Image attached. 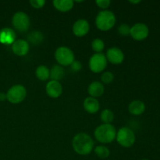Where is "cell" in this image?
I'll return each instance as SVG.
<instances>
[{"mask_svg":"<svg viewBox=\"0 0 160 160\" xmlns=\"http://www.w3.org/2000/svg\"><path fill=\"white\" fill-rule=\"evenodd\" d=\"M30 45L28 41L23 39L16 40L12 45V50L15 55L18 56H24L28 53Z\"/></svg>","mask_w":160,"mask_h":160,"instance_id":"obj_11","label":"cell"},{"mask_svg":"<svg viewBox=\"0 0 160 160\" xmlns=\"http://www.w3.org/2000/svg\"><path fill=\"white\" fill-rule=\"evenodd\" d=\"M142 160H148V159H142Z\"/></svg>","mask_w":160,"mask_h":160,"instance_id":"obj_32","label":"cell"},{"mask_svg":"<svg viewBox=\"0 0 160 160\" xmlns=\"http://www.w3.org/2000/svg\"><path fill=\"white\" fill-rule=\"evenodd\" d=\"M83 106H84V110L91 114L96 113L100 108L99 102L96 98H92V97L86 98L83 103Z\"/></svg>","mask_w":160,"mask_h":160,"instance_id":"obj_15","label":"cell"},{"mask_svg":"<svg viewBox=\"0 0 160 160\" xmlns=\"http://www.w3.org/2000/svg\"><path fill=\"white\" fill-rule=\"evenodd\" d=\"M128 110L132 115H142L145 110V105L141 100H134L128 106Z\"/></svg>","mask_w":160,"mask_h":160,"instance_id":"obj_17","label":"cell"},{"mask_svg":"<svg viewBox=\"0 0 160 160\" xmlns=\"http://www.w3.org/2000/svg\"><path fill=\"white\" fill-rule=\"evenodd\" d=\"M16 41V33L9 28H4L0 30V43L3 45H12Z\"/></svg>","mask_w":160,"mask_h":160,"instance_id":"obj_14","label":"cell"},{"mask_svg":"<svg viewBox=\"0 0 160 160\" xmlns=\"http://www.w3.org/2000/svg\"><path fill=\"white\" fill-rule=\"evenodd\" d=\"M116 23V16L112 12L103 10L98 12L95 19V24L99 30L106 31L114 27Z\"/></svg>","mask_w":160,"mask_h":160,"instance_id":"obj_3","label":"cell"},{"mask_svg":"<svg viewBox=\"0 0 160 160\" xmlns=\"http://www.w3.org/2000/svg\"><path fill=\"white\" fill-rule=\"evenodd\" d=\"M95 3H96L97 6L99 8L106 9H107L109 6V5L111 4V1H109V0H97V1L95 2Z\"/></svg>","mask_w":160,"mask_h":160,"instance_id":"obj_28","label":"cell"},{"mask_svg":"<svg viewBox=\"0 0 160 160\" xmlns=\"http://www.w3.org/2000/svg\"><path fill=\"white\" fill-rule=\"evenodd\" d=\"M29 3L34 9H41L45 6V0H31Z\"/></svg>","mask_w":160,"mask_h":160,"instance_id":"obj_27","label":"cell"},{"mask_svg":"<svg viewBox=\"0 0 160 160\" xmlns=\"http://www.w3.org/2000/svg\"><path fill=\"white\" fill-rule=\"evenodd\" d=\"M6 99H7V98H6V93H4V92H0V101L3 102Z\"/></svg>","mask_w":160,"mask_h":160,"instance_id":"obj_30","label":"cell"},{"mask_svg":"<svg viewBox=\"0 0 160 160\" xmlns=\"http://www.w3.org/2000/svg\"><path fill=\"white\" fill-rule=\"evenodd\" d=\"M114 79V75L113 73H111L109 71H106L104 72V73L102 74L101 76V80L104 84H109L110 83H112Z\"/></svg>","mask_w":160,"mask_h":160,"instance_id":"obj_25","label":"cell"},{"mask_svg":"<svg viewBox=\"0 0 160 160\" xmlns=\"http://www.w3.org/2000/svg\"><path fill=\"white\" fill-rule=\"evenodd\" d=\"M95 153L100 159H106L110 155V151L105 145H98L95 148Z\"/></svg>","mask_w":160,"mask_h":160,"instance_id":"obj_22","label":"cell"},{"mask_svg":"<svg viewBox=\"0 0 160 160\" xmlns=\"http://www.w3.org/2000/svg\"><path fill=\"white\" fill-rule=\"evenodd\" d=\"M54 7L60 12H68L73 7V1L72 0H54L52 2Z\"/></svg>","mask_w":160,"mask_h":160,"instance_id":"obj_18","label":"cell"},{"mask_svg":"<svg viewBox=\"0 0 160 160\" xmlns=\"http://www.w3.org/2000/svg\"><path fill=\"white\" fill-rule=\"evenodd\" d=\"M114 119V114L112 111L110 109H106L102 112L101 113V120L106 124H111Z\"/></svg>","mask_w":160,"mask_h":160,"instance_id":"obj_23","label":"cell"},{"mask_svg":"<svg viewBox=\"0 0 160 160\" xmlns=\"http://www.w3.org/2000/svg\"><path fill=\"white\" fill-rule=\"evenodd\" d=\"M12 23L16 30L20 32H25L30 28V18L24 12H17L12 18Z\"/></svg>","mask_w":160,"mask_h":160,"instance_id":"obj_7","label":"cell"},{"mask_svg":"<svg viewBox=\"0 0 160 160\" xmlns=\"http://www.w3.org/2000/svg\"><path fill=\"white\" fill-rule=\"evenodd\" d=\"M44 35L41 31H34L30 33L28 36V42L33 45H39L43 41Z\"/></svg>","mask_w":160,"mask_h":160,"instance_id":"obj_21","label":"cell"},{"mask_svg":"<svg viewBox=\"0 0 160 160\" xmlns=\"http://www.w3.org/2000/svg\"><path fill=\"white\" fill-rule=\"evenodd\" d=\"M92 48L96 53H101L105 48V43L102 39L95 38L92 42Z\"/></svg>","mask_w":160,"mask_h":160,"instance_id":"obj_24","label":"cell"},{"mask_svg":"<svg viewBox=\"0 0 160 160\" xmlns=\"http://www.w3.org/2000/svg\"><path fill=\"white\" fill-rule=\"evenodd\" d=\"M149 34V29L146 24L142 23H138L131 28L130 35L136 41L145 40Z\"/></svg>","mask_w":160,"mask_h":160,"instance_id":"obj_9","label":"cell"},{"mask_svg":"<svg viewBox=\"0 0 160 160\" xmlns=\"http://www.w3.org/2000/svg\"><path fill=\"white\" fill-rule=\"evenodd\" d=\"M118 32L120 35L122 36H127L130 35V32H131V27L127 23H122L119 26L118 28Z\"/></svg>","mask_w":160,"mask_h":160,"instance_id":"obj_26","label":"cell"},{"mask_svg":"<svg viewBox=\"0 0 160 160\" xmlns=\"http://www.w3.org/2000/svg\"><path fill=\"white\" fill-rule=\"evenodd\" d=\"M56 61L62 66H70L74 59V53L68 47H59L55 52Z\"/></svg>","mask_w":160,"mask_h":160,"instance_id":"obj_5","label":"cell"},{"mask_svg":"<svg viewBox=\"0 0 160 160\" xmlns=\"http://www.w3.org/2000/svg\"><path fill=\"white\" fill-rule=\"evenodd\" d=\"M27 95L26 88L23 85L16 84L12 86L6 93V98L9 102L12 104H18L24 100Z\"/></svg>","mask_w":160,"mask_h":160,"instance_id":"obj_6","label":"cell"},{"mask_svg":"<svg viewBox=\"0 0 160 160\" xmlns=\"http://www.w3.org/2000/svg\"><path fill=\"white\" fill-rule=\"evenodd\" d=\"M107 66V59L102 53H95L90 58L89 67L93 73H98L103 71Z\"/></svg>","mask_w":160,"mask_h":160,"instance_id":"obj_8","label":"cell"},{"mask_svg":"<svg viewBox=\"0 0 160 160\" xmlns=\"http://www.w3.org/2000/svg\"><path fill=\"white\" fill-rule=\"evenodd\" d=\"M64 75H65V70L61 66L55 65L50 70V78L52 81H60L63 78Z\"/></svg>","mask_w":160,"mask_h":160,"instance_id":"obj_19","label":"cell"},{"mask_svg":"<svg viewBox=\"0 0 160 160\" xmlns=\"http://www.w3.org/2000/svg\"><path fill=\"white\" fill-rule=\"evenodd\" d=\"M116 138H117V142L124 148H130L132 146L136 140L134 131L127 127L122 128L119 130L118 132L117 133Z\"/></svg>","mask_w":160,"mask_h":160,"instance_id":"obj_4","label":"cell"},{"mask_svg":"<svg viewBox=\"0 0 160 160\" xmlns=\"http://www.w3.org/2000/svg\"><path fill=\"white\" fill-rule=\"evenodd\" d=\"M35 75L40 81H47L50 78V70L46 66L41 65L36 69Z\"/></svg>","mask_w":160,"mask_h":160,"instance_id":"obj_20","label":"cell"},{"mask_svg":"<svg viewBox=\"0 0 160 160\" xmlns=\"http://www.w3.org/2000/svg\"><path fill=\"white\" fill-rule=\"evenodd\" d=\"M73 148L78 154L87 156L92 152L94 147V142L91 136L86 133H79L74 136L72 142Z\"/></svg>","mask_w":160,"mask_h":160,"instance_id":"obj_1","label":"cell"},{"mask_svg":"<svg viewBox=\"0 0 160 160\" xmlns=\"http://www.w3.org/2000/svg\"><path fill=\"white\" fill-rule=\"evenodd\" d=\"M129 2H131V3H134V4H137V3H139V2H141V1H129Z\"/></svg>","mask_w":160,"mask_h":160,"instance_id":"obj_31","label":"cell"},{"mask_svg":"<svg viewBox=\"0 0 160 160\" xmlns=\"http://www.w3.org/2000/svg\"><path fill=\"white\" fill-rule=\"evenodd\" d=\"M88 94L90 95V97L96 98L103 95L105 92V88L104 85L101 82L94 81V82L91 83L90 85L88 86Z\"/></svg>","mask_w":160,"mask_h":160,"instance_id":"obj_16","label":"cell"},{"mask_svg":"<svg viewBox=\"0 0 160 160\" xmlns=\"http://www.w3.org/2000/svg\"><path fill=\"white\" fill-rule=\"evenodd\" d=\"M90 24L84 19L78 20L73 25V33L77 37H83L89 32Z\"/></svg>","mask_w":160,"mask_h":160,"instance_id":"obj_12","label":"cell"},{"mask_svg":"<svg viewBox=\"0 0 160 160\" xmlns=\"http://www.w3.org/2000/svg\"><path fill=\"white\" fill-rule=\"evenodd\" d=\"M95 137L100 143H111L117 137V131L112 125L103 123L95 129Z\"/></svg>","mask_w":160,"mask_h":160,"instance_id":"obj_2","label":"cell"},{"mask_svg":"<svg viewBox=\"0 0 160 160\" xmlns=\"http://www.w3.org/2000/svg\"><path fill=\"white\" fill-rule=\"evenodd\" d=\"M71 67V70L74 72H78L82 69V64H81V62L79 61L74 60L73 62V63L70 65Z\"/></svg>","mask_w":160,"mask_h":160,"instance_id":"obj_29","label":"cell"},{"mask_svg":"<svg viewBox=\"0 0 160 160\" xmlns=\"http://www.w3.org/2000/svg\"><path fill=\"white\" fill-rule=\"evenodd\" d=\"M106 59L112 64H120L124 60V54L120 48L112 47L107 50L106 56Z\"/></svg>","mask_w":160,"mask_h":160,"instance_id":"obj_10","label":"cell"},{"mask_svg":"<svg viewBox=\"0 0 160 160\" xmlns=\"http://www.w3.org/2000/svg\"><path fill=\"white\" fill-rule=\"evenodd\" d=\"M45 91H46V93L48 96L51 97V98H56L62 95V86L59 81L52 80L47 83Z\"/></svg>","mask_w":160,"mask_h":160,"instance_id":"obj_13","label":"cell"}]
</instances>
